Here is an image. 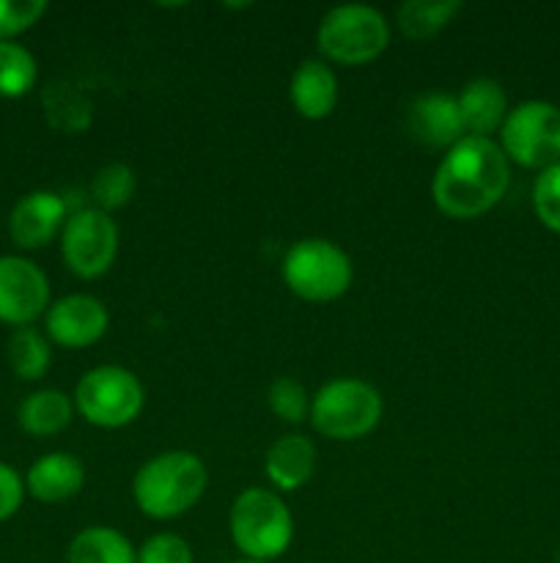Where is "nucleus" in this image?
<instances>
[{"instance_id": "c756f323", "label": "nucleus", "mask_w": 560, "mask_h": 563, "mask_svg": "<svg viewBox=\"0 0 560 563\" xmlns=\"http://www.w3.org/2000/svg\"><path fill=\"white\" fill-rule=\"evenodd\" d=\"M558 563H560V550H558Z\"/></svg>"}, {"instance_id": "dca6fc26", "label": "nucleus", "mask_w": 560, "mask_h": 563, "mask_svg": "<svg viewBox=\"0 0 560 563\" xmlns=\"http://www.w3.org/2000/svg\"><path fill=\"white\" fill-rule=\"evenodd\" d=\"M264 471L269 482L283 493L305 487L316 471V449L305 434H285L269 445Z\"/></svg>"}, {"instance_id": "aec40b11", "label": "nucleus", "mask_w": 560, "mask_h": 563, "mask_svg": "<svg viewBox=\"0 0 560 563\" xmlns=\"http://www.w3.org/2000/svg\"><path fill=\"white\" fill-rule=\"evenodd\" d=\"M461 11L459 0H410L399 9V25L404 36L428 38L443 31L450 20Z\"/></svg>"}, {"instance_id": "bb28decb", "label": "nucleus", "mask_w": 560, "mask_h": 563, "mask_svg": "<svg viewBox=\"0 0 560 563\" xmlns=\"http://www.w3.org/2000/svg\"><path fill=\"white\" fill-rule=\"evenodd\" d=\"M137 563H192V550L176 533H157L143 544Z\"/></svg>"}, {"instance_id": "f8f14e48", "label": "nucleus", "mask_w": 560, "mask_h": 563, "mask_svg": "<svg viewBox=\"0 0 560 563\" xmlns=\"http://www.w3.org/2000/svg\"><path fill=\"white\" fill-rule=\"evenodd\" d=\"M108 308L91 295H69L47 311V333L60 346H91L108 330Z\"/></svg>"}, {"instance_id": "1a4fd4ad", "label": "nucleus", "mask_w": 560, "mask_h": 563, "mask_svg": "<svg viewBox=\"0 0 560 563\" xmlns=\"http://www.w3.org/2000/svg\"><path fill=\"white\" fill-rule=\"evenodd\" d=\"M60 251L69 269L80 278L108 273L119 251V229L102 209H80L60 231Z\"/></svg>"}, {"instance_id": "39448f33", "label": "nucleus", "mask_w": 560, "mask_h": 563, "mask_svg": "<svg viewBox=\"0 0 560 563\" xmlns=\"http://www.w3.org/2000/svg\"><path fill=\"white\" fill-rule=\"evenodd\" d=\"M318 49L338 64H368L384 53L390 42V27L382 11L371 5H335L322 16L316 33Z\"/></svg>"}, {"instance_id": "9d476101", "label": "nucleus", "mask_w": 560, "mask_h": 563, "mask_svg": "<svg viewBox=\"0 0 560 563\" xmlns=\"http://www.w3.org/2000/svg\"><path fill=\"white\" fill-rule=\"evenodd\" d=\"M49 302L47 275L22 256H0V322L27 328Z\"/></svg>"}, {"instance_id": "4be33fe9", "label": "nucleus", "mask_w": 560, "mask_h": 563, "mask_svg": "<svg viewBox=\"0 0 560 563\" xmlns=\"http://www.w3.org/2000/svg\"><path fill=\"white\" fill-rule=\"evenodd\" d=\"M38 75L36 58L16 42H0V97H25Z\"/></svg>"}, {"instance_id": "ddd939ff", "label": "nucleus", "mask_w": 560, "mask_h": 563, "mask_svg": "<svg viewBox=\"0 0 560 563\" xmlns=\"http://www.w3.org/2000/svg\"><path fill=\"white\" fill-rule=\"evenodd\" d=\"M406 126H410V135L415 141L434 148H450L467 135L459 102L448 93H423V97H417L410 104V113H406Z\"/></svg>"}, {"instance_id": "c85d7f7f", "label": "nucleus", "mask_w": 560, "mask_h": 563, "mask_svg": "<svg viewBox=\"0 0 560 563\" xmlns=\"http://www.w3.org/2000/svg\"><path fill=\"white\" fill-rule=\"evenodd\" d=\"M236 563H258V561H236Z\"/></svg>"}, {"instance_id": "5701e85b", "label": "nucleus", "mask_w": 560, "mask_h": 563, "mask_svg": "<svg viewBox=\"0 0 560 563\" xmlns=\"http://www.w3.org/2000/svg\"><path fill=\"white\" fill-rule=\"evenodd\" d=\"M132 192H135V174H132L130 165L113 163L93 176L91 196L102 207V212L121 209L124 203H130Z\"/></svg>"}, {"instance_id": "412c9836", "label": "nucleus", "mask_w": 560, "mask_h": 563, "mask_svg": "<svg viewBox=\"0 0 560 563\" xmlns=\"http://www.w3.org/2000/svg\"><path fill=\"white\" fill-rule=\"evenodd\" d=\"M49 344L38 330L16 328L9 339V366L20 379H38L49 368Z\"/></svg>"}, {"instance_id": "a878e982", "label": "nucleus", "mask_w": 560, "mask_h": 563, "mask_svg": "<svg viewBox=\"0 0 560 563\" xmlns=\"http://www.w3.org/2000/svg\"><path fill=\"white\" fill-rule=\"evenodd\" d=\"M269 407L278 418L289 423H300L307 412V394L305 385L291 377L275 379L269 388Z\"/></svg>"}, {"instance_id": "20e7f679", "label": "nucleus", "mask_w": 560, "mask_h": 563, "mask_svg": "<svg viewBox=\"0 0 560 563\" xmlns=\"http://www.w3.org/2000/svg\"><path fill=\"white\" fill-rule=\"evenodd\" d=\"M382 418V396L362 379H333L311 401V421L329 440H357Z\"/></svg>"}, {"instance_id": "b1692460", "label": "nucleus", "mask_w": 560, "mask_h": 563, "mask_svg": "<svg viewBox=\"0 0 560 563\" xmlns=\"http://www.w3.org/2000/svg\"><path fill=\"white\" fill-rule=\"evenodd\" d=\"M533 207L547 229L560 234V163L549 165L533 185Z\"/></svg>"}, {"instance_id": "9b49d317", "label": "nucleus", "mask_w": 560, "mask_h": 563, "mask_svg": "<svg viewBox=\"0 0 560 563\" xmlns=\"http://www.w3.org/2000/svg\"><path fill=\"white\" fill-rule=\"evenodd\" d=\"M66 203L58 192L36 190L22 196L9 214V234L25 251H36L55 240L66 225Z\"/></svg>"}, {"instance_id": "cd10ccee", "label": "nucleus", "mask_w": 560, "mask_h": 563, "mask_svg": "<svg viewBox=\"0 0 560 563\" xmlns=\"http://www.w3.org/2000/svg\"><path fill=\"white\" fill-rule=\"evenodd\" d=\"M22 495H25V482L20 478V473L0 462V522L9 520L20 509Z\"/></svg>"}, {"instance_id": "6ab92c4d", "label": "nucleus", "mask_w": 560, "mask_h": 563, "mask_svg": "<svg viewBox=\"0 0 560 563\" xmlns=\"http://www.w3.org/2000/svg\"><path fill=\"white\" fill-rule=\"evenodd\" d=\"M69 563H137L135 548L115 528L93 526L77 533L66 553Z\"/></svg>"}, {"instance_id": "f3484780", "label": "nucleus", "mask_w": 560, "mask_h": 563, "mask_svg": "<svg viewBox=\"0 0 560 563\" xmlns=\"http://www.w3.org/2000/svg\"><path fill=\"white\" fill-rule=\"evenodd\" d=\"M291 102L305 119H327L338 104V80L322 60H305L291 77Z\"/></svg>"}, {"instance_id": "2eb2a0df", "label": "nucleus", "mask_w": 560, "mask_h": 563, "mask_svg": "<svg viewBox=\"0 0 560 563\" xmlns=\"http://www.w3.org/2000/svg\"><path fill=\"white\" fill-rule=\"evenodd\" d=\"M456 102H459L467 135L489 137L503 126L505 115H508V99H505L503 86L492 77H475L467 82Z\"/></svg>"}, {"instance_id": "7ed1b4c3", "label": "nucleus", "mask_w": 560, "mask_h": 563, "mask_svg": "<svg viewBox=\"0 0 560 563\" xmlns=\"http://www.w3.org/2000/svg\"><path fill=\"white\" fill-rule=\"evenodd\" d=\"M231 539L247 561L267 563L289 550L294 520L283 500L269 489H245L231 506Z\"/></svg>"}, {"instance_id": "f257e3e1", "label": "nucleus", "mask_w": 560, "mask_h": 563, "mask_svg": "<svg viewBox=\"0 0 560 563\" xmlns=\"http://www.w3.org/2000/svg\"><path fill=\"white\" fill-rule=\"evenodd\" d=\"M511 181L508 157L489 137L464 135L448 148L434 174L432 196L439 212L470 220L497 207Z\"/></svg>"}, {"instance_id": "6e6552de", "label": "nucleus", "mask_w": 560, "mask_h": 563, "mask_svg": "<svg viewBox=\"0 0 560 563\" xmlns=\"http://www.w3.org/2000/svg\"><path fill=\"white\" fill-rule=\"evenodd\" d=\"M503 154L525 168H549L560 163V108L552 102H522L500 126Z\"/></svg>"}, {"instance_id": "a211bd4d", "label": "nucleus", "mask_w": 560, "mask_h": 563, "mask_svg": "<svg viewBox=\"0 0 560 563\" xmlns=\"http://www.w3.org/2000/svg\"><path fill=\"white\" fill-rule=\"evenodd\" d=\"M71 407L69 396L60 394V390H36V394L27 396L20 405L16 412V421L25 429L27 434H36V438H49V434H58L60 429L69 427L71 421Z\"/></svg>"}, {"instance_id": "f03ea898", "label": "nucleus", "mask_w": 560, "mask_h": 563, "mask_svg": "<svg viewBox=\"0 0 560 563\" xmlns=\"http://www.w3.org/2000/svg\"><path fill=\"white\" fill-rule=\"evenodd\" d=\"M206 467L190 451H168L137 471L132 495L143 515L154 520H170L198 504L206 489Z\"/></svg>"}, {"instance_id": "423d86ee", "label": "nucleus", "mask_w": 560, "mask_h": 563, "mask_svg": "<svg viewBox=\"0 0 560 563\" xmlns=\"http://www.w3.org/2000/svg\"><path fill=\"white\" fill-rule=\"evenodd\" d=\"M283 280L307 302L338 300L351 286V258L327 240H302L285 253Z\"/></svg>"}, {"instance_id": "393cba45", "label": "nucleus", "mask_w": 560, "mask_h": 563, "mask_svg": "<svg viewBox=\"0 0 560 563\" xmlns=\"http://www.w3.org/2000/svg\"><path fill=\"white\" fill-rule=\"evenodd\" d=\"M44 11V0H0V42H11V36L36 25Z\"/></svg>"}, {"instance_id": "0eeeda50", "label": "nucleus", "mask_w": 560, "mask_h": 563, "mask_svg": "<svg viewBox=\"0 0 560 563\" xmlns=\"http://www.w3.org/2000/svg\"><path fill=\"white\" fill-rule=\"evenodd\" d=\"M143 385L130 368L97 366L77 383L75 407L88 423L119 429L135 421L143 410Z\"/></svg>"}, {"instance_id": "4468645a", "label": "nucleus", "mask_w": 560, "mask_h": 563, "mask_svg": "<svg viewBox=\"0 0 560 563\" xmlns=\"http://www.w3.org/2000/svg\"><path fill=\"white\" fill-rule=\"evenodd\" d=\"M82 484H86L82 462L64 451L44 454L42 460L33 462L25 478V489L42 504H64L80 493Z\"/></svg>"}]
</instances>
